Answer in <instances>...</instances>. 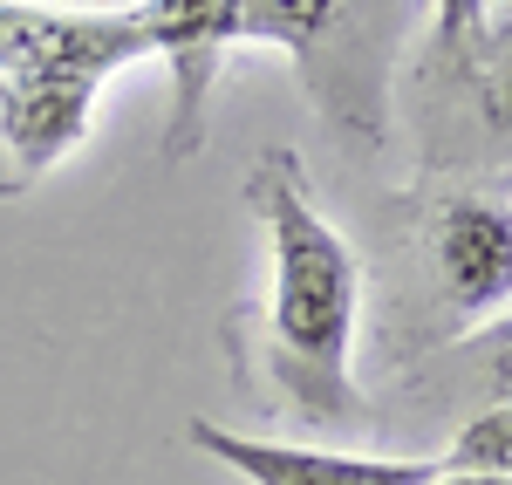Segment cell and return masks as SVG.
Returning a JSON list of instances; mask_svg holds the SVG:
<instances>
[{
    "mask_svg": "<svg viewBox=\"0 0 512 485\" xmlns=\"http://www.w3.org/2000/svg\"><path fill=\"white\" fill-rule=\"evenodd\" d=\"M437 485H512V479H499V472H444Z\"/></svg>",
    "mask_w": 512,
    "mask_h": 485,
    "instance_id": "cell-11",
    "label": "cell"
},
{
    "mask_svg": "<svg viewBox=\"0 0 512 485\" xmlns=\"http://www.w3.org/2000/svg\"><path fill=\"white\" fill-rule=\"evenodd\" d=\"M431 267L444 301L485 322L492 308L512 301V205L492 192H451L431 212Z\"/></svg>",
    "mask_w": 512,
    "mask_h": 485,
    "instance_id": "cell-4",
    "label": "cell"
},
{
    "mask_svg": "<svg viewBox=\"0 0 512 485\" xmlns=\"http://www.w3.org/2000/svg\"><path fill=\"white\" fill-rule=\"evenodd\" d=\"M246 205L267 233V376L308 424H355V328H362V267L349 240L315 205L301 158L280 144L253 164Z\"/></svg>",
    "mask_w": 512,
    "mask_h": 485,
    "instance_id": "cell-1",
    "label": "cell"
},
{
    "mask_svg": "<svg viewBox=\"0 0 512 485\" xmlns=\"http://www.w3.org/2000/svg\"><path fill=\"white\" fill-rule=\"evenodd\" d=\"M144 14H82V7H28L0 0V199L48 178L89 137L96 89L151 62Z\"/></svg>",
    "mask_w": 512,
    "mask_h": 485,
    "instance_id": "cell-2",
    "label": "cell"
},
{
    "mask_svg": "<svg viewBox=\"0 0 512 485\" xmlns=\"http://www.w3.org/2000/svg\"><path fill=\"white\" fill-rule=\"evenodd\" d=\"M349 0H233V41H267V48H287L301 69L321 48V35L342 21Z\"/></svg>",
    "mask_w": 512,
    "mask_h": 485,
    "instance_id": "cell-6",
    "label": "cell"
},
{
    "mask_svg": "<svg viewBox=\"0 0 512 485\" xmlns=\"http://www.w3.org/2000/svg\"><path fill=\"white\" fill-rule=\"evenodd\" d=\"M151 48L171 69V130H164V158H192L205 144V96L219 76V55L233 48V0H144L137 7Z\"/></svg>",
    "mask_w": 512,
    "mask_h": 485,
    "instance_id": "cell-5",
    "label": "cell"
},
{
    "mask_svg": "<svg viewBox=\"0 0 512 485\" xmlns=\"http://www.w3.org/2000/svg\"><path fill=\"white\" fill-rule=\"evenodd\" d=\"M485 363H492V383H499V404L512 397V322L485 342Z\"/></svg>",
    "mask_w": 512,
    "mask_h": 485,
    "instance_id": "cell-10",
    "label": "cell"
},
{
    "mask_svg": "<svg viewBox=\"0 0 512 485\" xmlns=\"http://www.w3.org/2000/svg\"><path fill=\"white\" fill-rule=\"evenodd\" d=\"M485 21V0H431V28H437V48H465Z\"/></svg>",
    "mask_w": 512,
    "mask_h": 485,
    "instance_id": "cell-9",
    "label": "cell"
},
{
    "mask_svg": "<svg viewBox=\"0 0 512 485\" xmlns=\"http://www.w3.org/2000/svg\"><path fill=\"white\" fill-rule=\"evenodd\" d=\"M444 472H499V479H512V397L492 404V410H478L472 424L451 438Z\"/></svg>",
    "mask_w": 512,
    "mask_h": 485,
    "instance_id": "cell-8",
    "label": "cell"
},
{
    "mask_svg": "<svg viewBox=\"0 0 512 485\" xmlns=\"http://www.w3.org/2000/svg\"><path fill=\"white\" fill-rule=\"evenodd\" d=\"M465 55V89H472L485 130L512 144V14L499 21H478V35L458 48Z\"/></svg>",
    "mask_w": 512,
    "mask_h": 485,
    "instance_id": "cell-7",
    "label": "cell"
},
{
    "mask_svg": "<svg viewBox=\"0 0 512 485\" xmlns=\"http://www.w3.org/2000/svg\"><path fill=\"white\" fill-rule=\"evenodd\" d=\"M192 451L219 458L246 485H437L444 458H362L328 445H287V438H246L226 424L192 417Z\"/></svg>",
    "mask_w": 512,
    "mask_h": 485,
    "instance_id": "cell-3",
    "label": "cell"
}]
</instances>
